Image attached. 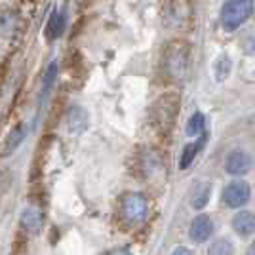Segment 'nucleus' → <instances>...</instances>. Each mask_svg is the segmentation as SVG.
<instances>
[{"instance_id": "17", "label": "nucleus", "mask_w": 255, "mask_h": 255, "mask_svg": "<svg viewBox=\"0 0 255 255\" xmlns=\"http://www.w3.org/2000/svg\"><path fill=\"white\" fill-rule=\"evenodd\" d=\"M198 150H200V143H189V145H185V149H183L179 158L181 170H187L191 166L192 162H194V158H196V154H198Z\"/></svg>"}, {"instance_id": "6", "label": "nucleus", "mask_w": 255, "mask_h": 255, "mask_svg": "<svg viewBox=\"0 0 255 255\" xmlns=\"http://www.w3.org/2000/svg\"><path fill=\"white\" fill-rule=\"evenodd\" d=\"M250 196H252V187L246 181H240V179L231 181L223 189V194H221L223 204L227 208H233V210L242 208L244 204H248Z\"/></svg>"}, {"instance_id": "21", "label": "nucleus", "mask_w": 255, "mask_h": 255, "mask_svg": "<svg viewBox=\"0 0 255 255\" xmlns=\"http://www.w3.org/2000/svg\"><path fill=\"white\" fill-rule=\"evenodd\" d=\"M107 255H129V252H126V250H113V252H109Z\"/></svg>"}, {"instance_id": "3", "label": "nucleus", "mask_w": 255, "mask_h": 255, "mask_svg": "<svg viewBox=\"0 0 255 255\" xmlns=\"http://www.w3.org/2000/svg\"><path fill=\"white\" fill-rule=\"evenodd\" d=\"M255 10V0H227L221 8V25L225 31L240 29Z\"/></svg>"}, {"instance_id": "20", "label": "nucleus", "mask_w": 255, "mask_h": 255, "mask_svg": "<svg viewBox=\"0 0 255 255\" xmlns=\"http://www.w3.org/2000/svg\"><path fill=\"white\" fill-rule=\"evenodd\" d=\"M171 255H194L189 250V248H185V246H179V248H175L173 252H171Z\"/></svg>"}, {"instance_id": "16", "label": "nucleus", "mask_w": 255, "mask_h": 255, "mask_svg": "<svg viewBox=\"0 0 255 255\" xmlns=\"http://www.w3.org/2000/svg\"><path fill=\"white\" fill-rule=\"evenodd\" d=\"M208 255H234V246L229 238H217L208 248Z\"/></svg>"}, {"instance_id": "11", "label": "nucleus", "mask_w": 255, "mask_h": 255, "mask_svg": "<svg viewBox=\"0 0 255 255\" xmlns=\"http://www.w3.org/2000/svg\"><path fill=\"white\" fill-rule=\"evenodd\" d=\"M67 126L71 133H82L86 128H88V113H86L82 107H71L69 113H67Z\"/></svg>"}, {"instance_id": "13", "label": "nucleus", "mask_w": 255, "mask_h": 255, "mask_svg": "<svg viewBox=\"0 0 255 255\" xmlns=\"http://www.w3.org/2000/svg\"><path fill=\"white\" fill-rule=\"evenodd\" d=\"M210 196H212V185L208 181H200L191 194V204L194 210H202L210 202Z\"/></svg>"}, {"instance_id": "2", "label": "nucleus", "mask_w": 255, "mask_h": 255, "mask_svg": "<svg viewBox=\"0 0 255 255\" xmlns=\"http://www.w3.org/2000/svg\"><path fill=\"white\" fill-rule=\"evenodd\" d=\"M189 67H191V48L189 42L175 38L166 46L164 52V69L166 75L173 80H181L189 75Z\"/></svg>"}, {"instance_id": "5", "label": "nucleus", "mask_w": 255, "mask_h": 255, "mask_svg": "<svg viewBox=\"0 0 255 255\" xmlns=\"http://www.w3.org/2000/svg\"><path fill=\"white\" fill-rule=\"evenodd\" d=\"M147 212H149V204H147V198L139 192H129L122 198V204H120V215L122 219L126 221L128 225L135 227V225H141L147 217Z\"/></svg>"}, {"instance_id": "1", "label": "nucleus", "mask_w": 255, "mask_h": 255, "mask_svg": "<svg viewBox=\"0 0 255 255\" xmlns=\"http://www.w3.org/2000/svg\"><path fill=\"white\" fill-rule=\"evenodd\" d=\"M179 107H181V97L179 94H173L168 92L164 96H160L150 111V120H152V126L156 131H160L162 135L170 133L171 128L175 126V120L179 115Z\"/></svg>"}, {"instance_id": "7", "label": "nucleus", "mask_w": 255, "mask_h": 255, "mask_svg": "<svg viewBox=\"0 0 255 255\" xmlns=\"http://www.w3.org/2000/svg\"><path fill=\"white\" fill-rule=\"evenodd\" d=\"M252 164H254V160H252L250 152H246L244 149H234L225 158V170L234 177H240L252 170Z\"/></svg>"}, {"instance_id": "12", "label": "nucleus", "mask_w": 255, "mask_h": 255, "mask_svg": "<svg viewBox=\"0 0 255 255\" xmlns=\"http://www.w3.org/2000/svg\"><path fill=\"white\" fill-rule=\"evenodd\" d=\"M63 29H65V13L59 10H53L48 23H46V31H44L46 38L48 40H57L63 34Z\"/></svg>"}, {"instance_id": "18", "label": "nucleus", "mask_w": 255, "mask_h": 255, "mask_svg": "<svg viewBox=\"0 0 255 255\" xmlns=\"http://www.w3.org/2000/svg\"><path fill=\"white\" fill-rule=\"evenodd\" d=\"M23 137H25V128H23V126H17L10 133V137H8L6 145H4V154H10L11 150L17 149V147L21 145Z\"/></svg>"}, {"instance_id": "15", "label": "nucleus", "mask_w": 255, "mask_h": 255, "mask_svg": "<svg viewBox=\"0 0 255 255\" xmlns=\"http://www.w3.org/2000/svg\"><path fill=\"white\" fill-rule=\"evenodd\" d=\"M55 78H57V63L52 61V63L48 65V69H46V73H44V80H42V92H40V105L44 103V99L48 97L50 94V90H52L53 82H55Z\"/></svg>"}, {"instance_id": "22", "label": "nucleus", "mask_w": 255, "mask_h": 255, "mask_svg": "<svg viewBox=\"0 0 255 255\" xmlns=\"http://www.w3.org/2000/svg\"><path fill=\"white\" fill-rule=\"evenodd\" d=\"M246 255H255V240L250 244V248H248V252H246Z\"/></svg>"}, {"instance_id": "10", "label": "nucleus", "mask_w": 255, "mask_h": 255, "mask_svg": "<svg viewBox=\"0 0 255 255\" xmlns=\"http://www.w3.org/2000/svg\"><path fill=\"white\" fill-rule=\"evenodd\" d=\"M233 229L234 233L238 234V236H242V238H248V236H252L255 233V215L250 212H238L236 215L233 217Z\"/></svg>"}, {"instance_id": "8", "label": "nucleus", "mask_w": 255, "mask_h": 255, "mask_svg": "<svg viewBox=\"0 0 255 255\" xmlns=\"http://www.w3.org/2000/svg\"><path fill=\"white\" fill-rule=\"evenodd\" d=\"M189 234H191L192 242L196 244H202V242H208L213 234V221L210 215L206 213H198L191 223V229H189Z\"/></svg>"}, {"instance_id": "4", "label": "nucleus", "mask_w": 255, "mask_h": 255, "mask_svg": "<svg viewBox=\"0 0 255 255\" xmlns=\"http://www.w3.org/2000/svg\"><path fill=\"white\" fill-rule=\"evenodd\" d=\"M192 2L191 0H168L164 4V11H162V17H164V25L181 31V29H187L192 21Z\"/></svg>"}, {"instance_id": "14", "label": "nucleus", "mask_w": 255, "mask_h": 255, "mask_svg": "<svg viewBox=\"0 0 255 255\" xmlns=\"http://www.w3.org/2000/svg\"><path fill=\"white\" fill-rule=\"evenodd\" d=\"M204 129H206V117H204L200 111H196L189 118V122H187V135L198 137V135H204Z\"/></svg>"}, {"instance_id": "19", "label": "nucleus", "mask_w": 255, "mask_h": 255, "mask_svg": "<svg viewBox=\"0 0 255 255\" xmlns=\"http://www.w3.org/2000/svg\"><path fill=\"white\" fill-rule=\"evenodd\" d=\"M213 69H215V78L217 80H225L229 76V73H231V59H229V55H219Z\"/></svg>"}, {"instance_id": "9", "label": "nucleus", "mask_w": 255, "mask_h": 255, "mask_svg": "<svg viewBox=\"0 0 255 255\" xmlns=\"http://www.w3.org/2000/svg\"><path fill=\"white\" fill-rule=\"evenodd\" d=\"M21 227L25 233L29 234H40L44 227L42 212L38 208H27L21 213Z\"/></svg>"}]
</instances>
